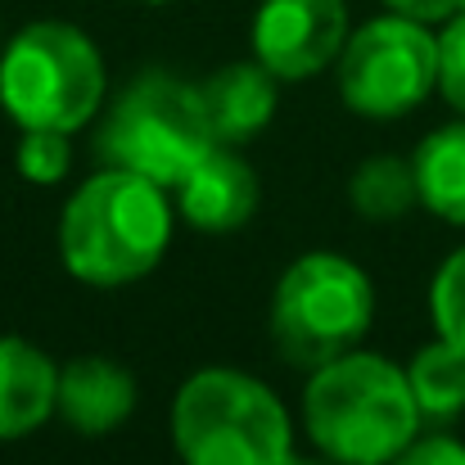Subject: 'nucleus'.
Wrapping results in <instances>:
<instances>
[{
	"label": "nucleus",
	"mask_w": 465,
	"mask_h": 465,
	"mask_svg": "<svg viewBox=\"0 0 465 465\" xmlns=\"http://www.w3.org/2000/svg\"><path fill=\"white\" fill-rule=\"evenodd\" d=\"M430 316H434L439 339L457 343L465 352V244L439 262L430 281Z\"/></svg>",
	"instance_id": "17"
},
{
	"label": "nucleus",
	"mask_w": 465,
	"mask_h": 465,
	"mask_svg": "<svg viewBox=\"0 0 465 465\" xmlns=\"http://www.w3.org/2000/svg\"><path fill=\"white\" fill-rule=\"evenodd\" d=\"M176 203L127 167L86 176L59 213V262L91 290H123L154 272L172 244Z\"/></svg>",
	"instance_id": "1"
},
{
	"label": "nucleus",
	"mask_w": 465,
	"mask_h": 465,
	"mask_svg": "<svg viewBox=\"0 0 465 465\" xmlns=\"http://www.w3.org/2000/svg\"><path fill=\"white\" fill-rule=\"evenodd\" d=\"M258 199H262L258 172L249 167V158L240 154L235 145H213L172 185L176 217L190 222L203 235L240 231L258 213Z\"/></svg>",
	"instance_id": "9"
},
{
	"label": "nucleus",
	"mask_w": 465,
	"mask_h": 465,
	"mask_svg": "<svg viewBox=\"0 0 465 465\" xmlns=\"http://www.w3.org/2000/svg\"><path fill=\"white\" fill-rule=\"evenodd\" d=\"M348 203L366 222H398L411 208H420L416 167L402 154H371L361 158L348 176Z\"/></svg>",
	"instance_id": "15"
},
{
	"label": "nucleus",
	"mask_w": 465,
	"mask_h": 465,
	"mask_svg": "<svg viewBox=\"0 0 465 465\" xmlns=\"http://www.w3.org/2000/svg\"><path fill=\"white\" fill-rule=\"evenodd\" d=\"M217 145L199 82L167 68H150L118 91L95 132L104 167H127L172 190L199 158Z\"/></svg>",
	"instance_id": "5"
},
{
	"label": "nucleus",
	"mask_w": 465,
	"mask_h": 465,
	"mask_svg": "<svg viewBox=\"0 0 465 465\" xmlns=\"http://www.w3.org/2000/svg\"><path fill=\"white\" fill-rule=\"evenodd\" d=\"M136 375L109 357H73L59 366V398L54 416L86 439H104L123 430L136 411Z\"/></svg>",
	"instance_id": "10"
},
{
	"label": "nucleus",
	"mask_w": 465,
	"mask_h": 465,
	"mask_svg": "<svg viewBox=\"0 0 465 465\" xmlns=\"http://www.w3.org/2000/svg\"><path fill=\"white\" fill-rule=\"evenodd\" d=\"M308 375L303 425L316 452L334 465H389L425 425L407 366L380 352L352 348Z\"/></svg>",
	"instance_id": "2"
},
{
	"label": "nucleus",
	"mask_w": 465,
	"mask_h": 465,
	"mask_svg": "<svg viewBox=\"0 0 465 465\" xmlns=\"http://www.w3.org/2000/svg\"><path fill=\"white\" fill-rule=\"evenodd\" d=\"M411 167H416L420 208L448 226H465V118L430 132L416 145Z\"/></svg>",
	"instance_id": "13"
},
{
	"label": "nucleus",
	"mask_w": 465,
	"mask_h": 465,
	"mask_svg": "<svg viewBox=\"0 0 465 465\" xmlns=\"http://www.w3.org/2000/svg\"><path fill=\"white\" fill-rule=\"evenodd\" d=\"M348 32V0H258L249 45L281 82H308L339 64Z\"/></svg>",
	"instance_id": "8"
},
{
	"label": "nucleus",
	"mask_w": 465,
	"mask_h": 465,
	"mask_svg": "<svg viewBox=\"0 0 465 465\" xmlns=\"http://www.w3.org/2000/svg\"><path fill=\"white\" fill-rule=\"evenodd\" d=\"M136 5H172V0H136Z\"/></svg>",
	"instance_id": "22"
},
{
	"label": "nucleus",
	"mask_w": 465,
	"mask_h": 465,
	"mask_svg": "<svg viewBox=\"0 0 465 465\" xmlns=\"http://www.w3.org/2000/svg\"><path fill=\"white\" fill-rule=\"evenodd\" d=\"M439 91L465 118V14H452L439 32Z\"/></svg>",
	"instance_id": "18"
},
{
	"label": "nucleus",
	"mask_w": 465,
	"mask_h": 465,
	"mask_svg": "<svg viewBox=\"0 0 465 465\" xmlns=\"http://www.w3.org/2000/svg\"><path fill=\"white\" fill-rule=\"evenodd\" d=\"M285 465H334V461H330V457H299V452H294Z\"/></svg>",
	"instance_id": "21"
},
{
	"label": "nucleus",
	"mask_w": 465,
	"mask_h": 465,
	"mask_svg": "<svg viewBox=\"0 0 465 465\" xmlns=\"http://www.w3.org/2000/svg\"><path fill=\"white\" fill-rule=\"evenodd\" d=\"M172 448L181 465H285L294 420L258 375L203 366L172 398Z\"/></svg>",
	"instance_id": "3"
},
{
	"label": "nucleus",
	"mask_w": 465,
	"mask_h": 465,
	"mask_svg": "<svg viewBox=\"0 0 465 465\" xmlns=\"http://www.w3.org/2000/svg\"><path fill=\"white\" fill-rule=\"evenodd\" d=\"M407 384L425 425H452L465 411V352L448 339L416 348L407 361Z\"/></svg>",
	"instance_id": "14"
},
{
	"label": "nucleus",
	"mask_w": 465,
	"mask_h": 465,
	"mask_svg": "<svg viewBox=\"0 0 465 465\" xmlns=\"http://www.w3.org/2000/svg\"><path fill=\"white\" fill-rule=\"evenodd\" d=\"M389 465H465V443L452 434H416Z\"/></svg>",
	"instance_id": "19"
},
{
	"label": "nucleus",
	"mask_w": 465,
	"mask_h": 465,
	"mask_svg": "<svg viewBox=\"0 0 465 465\" xmlns=\"http://www.w3.org/2000/svg\"><path fill=\"white\" fill-rule=\"evenodd\" d=\"M457 14H465V0H457Z\"/></svg>",
	"instance_id": "23"
},
{
	"label": "nucleus",
	"mask_w": 465,
	"mask_h": 465,
	"mask_svg": "<svg viewBox=\"0 0 465 465\" xmlns=\"http://www.w3.org/2000/svg\"><path fill=\"white\" fill-rule=\"evenodd\" d=\"M199 91H203V109H208L217 145H235V150L258 141L272 127L276 104H281V77L258 59L217 68L213 77L199 82Z\"/></svg>",
	"instance_id": "11"
},
{
	"label": "nucleus",
	"mask_w": 465,
	"mask_h": 465,
	"mask_svg": "<svg viewBox=\"0 0 465 465\" xmlns=\"http://www.w3.org/2000/svg\"><path fill=\"white\" fill-rule=\"evenodd\" d=\"M104 95L109 73L100 45L64 18L27 23L0 50V109L18 123V132H82L100 118Z\"/></svg>",
	"instance_id": "4"
},
{
	"label": "nucleus",
	"mask_w": 465,
	"mask_h": 465,
	"mask_svg": "<svg viewBox=\"0 0 465 465\" xmlns=\"http://www.w3.org/2000/svg\"><path fill=\"white\" fill-rule=\"evenodd\" d=\"M384 9L416 23H448L457 14V0H384Z\"/></svg>",
	"instance_id": "20"
},
{
	"label": "nucleus",
	"mask_w": 465,
	"mask_h": 465,
	"mask_svg": "<svg viewBox=\"0 0 465 465\" xmlns=\"http://www.w3.org/2000/svg\"><path fill=\"white\" fill-rule=\"evenodd\" d=\"M59 366L18 334H0V443L36 434L54 416Z\"/></svg>",
	"instance_id": "12"
},
{
	"label": "nucleus",
	"mask_w": 465,
	"mask_h": 465,
	"mask_svg": "<svg viewBox=\"0 0 465 465\" xmlns=\"http://www.w3.org/2000/svg\"><path fill=\"white\" fill-rule=\"evenodd\" d=\"M73 163V132H50V127H23L14 145V167L32 185H59Z\"/></svg>",
	"instance_id": "16"
},
{
	"label": "nucleus",
	"mask_w": 465,
	"mask_h": 465,
	"mask_svg": "<svg viewBox=\"0 0 465 465\" xmlns=\"http://www.w3.org/2000/svg\"><path fill=\"white\" fill-rule=\"evenodd\" d=\"M339 95L352 114L389 123L420 109L439 91V36L430 23L380 14L348 32L339 64Z\"/></svg>",
	"instance_id": "7"
},
{
	"label": "nucleus",
	"mask_w": 465,
	"mask_h": 465,
	"mask_svg": "<svg viewBox=\"0 0 465 465\" xmlns=\"http://www.w3.org/2000/svg\"><path fill=\"white\" fill-rule=\"evenodd\" d=\"M267 321L281 361L316 371L366 339L375 321V285L352 258L312 249L281 272Z\"/></svg>",
	"instance_id": "6"
}]
</instances>
